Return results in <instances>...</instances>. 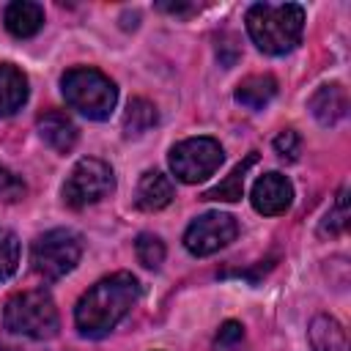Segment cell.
Instances as JSON below:
<instances>
[{"instance_id":"obj_15","label":"cell","mask_w":351,"mask_h":351,"mask_svg":"<svg viewBox=\"0 0 351 351\" xmlns=\"http://www.w3.org/2000/svg\"><path fill=\"white\" fill-rule=\"evenodd\" d=\"M274 93H277V80L269 74H252L236 85V101L250 110L266 107L274 99Z\"/></svg>"},{"instance_id":"obj_3","label":"cell","mask_w":351,"mask_h":351,"mask_svg":"<svg viewBox=\"0 0 351 351\" xmlns=\"http://www.w3.org/2000/svg\"><path fill=\"white\" fill-rule=\"evenodd\" d=\"M60 90L69 101L71 110L82 112L90 121H104L110 118L115 101H118V88L115 82L101 74L99 69L90 66H74L60 77Z\"/></svg>"},{"instance_id":"obj_8","label":"cell","mask_w":351,"mask_h":351,"mask_svg":"<svg viewBox=\"0 0 351 351\" xmlns=\"http://www.w3.org/2000/svg\"><path fill=\"white\" fill-rule=\"evenodd\" d=\"M236 236H239V222L230 214L208 211V214H200L197 219H192V225L184 233V247L192 255L203 258V255H211V252L228 247Z\"/></svg>"},{"instance_id":"obj_10","label":"cell","mask_w":351,"mask_h":351,"mask_svg":"<svg viewBox=\"0 0 351 351\" xmlns=\"http://www.w3.org/2000/svg\"><path fill=\"white\" fill-rule=\"evenodd\" d=\"M310 112L315 115V121L321 126H332L340 118H346V112H348V93H346V88L340 82L321 85L310 96Z\"/></svg>"},{"instance_id":"obj_20","label":"cell","mask_w":351,"mask_h":351,"mask_svg":"<svg viewBox=\"0 0 351 351\" xmlns=\"http://www.w3.org/2000/svg\"><path fill=\"white\" fill-rule=\"evenodd\" d=\"M19 266V239L14 230L0 228V280H8Z\"/></svg>"},{"instance_id":"obj_23","label":"cell","mask_w":351,"mask_h":351,"mask_svg":"<svg viewBox=\"0 0 351 351\" xmlns=\"http://www.w3.org/2000/svg\"><path fill=\"white\" fill-rule=\"evenodd\" d=\"M274 151H277L280 159L296 162L299 154H302V137H299L293 129H282V132L274 137Z\"/></svg>"},{"instance_id":"obj_18","label":"cell","mask_w":351,"mask_h":351,"mask_svg":"<svg viewBox=\"0 0 351 351\" xmlns=\"http://www.w3.org/2000/svg\"><path fill=\"white\" fill-rule=\"evenodd\" d=\"M156 121H159V112H156V107L148 101V99H132L129 101V107H126V112H123V134L126 137H140V134H145L151 126H156Z\"/></svg>"},{"instance_id":"obj_1","label":"cell","mask_w":351,"mask_h":351,"mask_svg":"<svg viewBox=\"0 0 351 351\" xmlns=\"http://www.w3.org/2000/svg\"><path fill=\"white\" fill-rule=\"evenodd\" d=\"M137 299H140L137 277L129 271H115L82 293V299L74 307V324L80 335L99 340L110 335L129 315Z\"/></svg>"},{"instance_id":"obj_16","label":"cell","mask_w":351,"mask_h":351,"mask_svg":"<svg viewBox=\"0 0 351 351\" xmlns=\"http://www.w3.org/2000/svg\"><path fill=\"white\" fill-rule=\"evenodd\" d=\"M258 162V154L252 151L244 162H239L217 186H211V189H206L200 197L203 200H225V203H236V200H241V192H244V176H247V170L252 167Z\"/></svg>"},{"instance_id":"obj_6","label":"cell","mask_w":351,"mask_h":351,"mask_svg":"<svg viewBox=\"0 0 351 351\" xmlns=\"http://www.w3.org/2000/svg\"><path fill=\"white\" fill-rule=\"evenodd\" d=\"M225 154H222V145L214 140V137H189V140H181L170 148V170L178 181L184 184H197L208 176L217 173V167L222 165Z\"/></svg>"},{"instance_id":"obj_22","label":"cell","mask_w":351,"mask_h":351,"mask_svg":"<svg viewBox=\"0 0 351 351\" xmlns=\"http://www.w3.org/2000/svg\"><path fill=\"white\" fill-rule=\"evenodd\" d=\"M25 192H27L25 181L16 173H11L8 167L0 165V203H16V200L25 197Z\"/></svg>"},{"instance_id":"obj_2","label":"cell","mask_w":351,"mask_h":351,"mask_svg":"<svg viewBox=\"0 0 351 351\" xmlns=\"http://www.w3.org/2000/svg\"><path fill=\"white\" fill-rule=\"evenodd\" d=\"M304 27V8L299 3H255L247 11V33L266 55L291 52Z\"/></svg>"},{"instance_id":"obj_17","label":"cell","mask_w":351,"mask_h":351,"mask_svg":"<svg viewBox=\"0 0 351 351\" xmlns=\"http://www.w3.org/2000/svg\"><path fill=\"white\" fill-rule=\"evenodd\" d=\"M313 351H346V332L332 315H315L310 324Z\"/></svg>"},{"instance_id":"obj_21","label":"cell","mask_w":351,"mask_h":351,"mask_svg":"<svg viewBox=\"0 0 351 351\" xmlns=\"http://www.w3.org/2000/svg\"><path fill=\"white\" fill-rule=\"evenodd\" d=\"M346 225H348V200H346V189H340L337 192V200H335V206H332V211L324 217V222H321V233L326 236H337L340 230H346Z\"/></svg>"},{"instance_id":"obj_7","label":"cell","mask_w":351,"mask_h":351,"mask_svg":"<svg viewBox=\"0 0 351 351\" xmlns=\"http://www.w3.org/2000/svg\"><path fill=\"white\" fill-rule=\"evenodd\" d=\"M112 189H115L112 167L96 156H85L71 167L69 178L63 184V200L71 208H85V206L107 197Z\"/></svg>"},{"instance_id":"obj_13","label":"cell","mask_w":351,"mask_h":351,"mask_svg":"<svg viewBox=\"0 0 351 351\" xmlns=\"http://www.w3.org/2000/svg\"><path fill=\"white\" fill-rule=\"evenodd\" d=\"M3 22H5V30L16 38H30L41 30L44 25V8L38 3H30V0H14L5 5L3 11Z\"/></svg>"},{"instance_id":"obj_25","label":"cell","mask_w":351,"mask_h":351,"mask_svg":"<svg viewBox=\"0 0 351 351\" xmlns=\"http://www.w3.org/2000/svg\"><path fill=\"white\" fill-rule=\"evenodd\" d=\"M159 8L167 11V14H189V11H195V5H189V3H159Z\"/></svg>"},{"instance_id":"obj_19","label":"cell","mask_w":351,"mask_h":351,"mask_svg":"<svg viewBox=\"0 0 351 351\" xmlns=\"http://www.w3.org/2000/svg\"><path fill=\"white\" fill-rule=\"evenodd\" d=\"M134 255L145 269H159L165 261V244L154 233H140L134 239Z\"/></svg>"},{"instance_id":"obj_5","label":"cell","mask_w":351,"mask_h":351,"mask_svg":"<svg viewBox=\"0 0 351 351\" xmlns=\"http://www.w3.org/2000/svg\"><path fill=\"white\" fill-rule=\"evenodd\" d=\"M82 258V239L69 228H55L41 233L30 247L33 271L44 280L66 277Z\"/></svg>"},{"instance_id":"obj_9","label":"cell","mask_w":351,"mask_h":351,"mask_svg":"<svg viewBox=\"0 0 351 351\" xmlns=\"http://www.w3.org/2000/svg\"><path fill=\"white\" fill-rule=\"evenodd\" d=\"M252 208L263 217H277L282 211H288L291 200H293V186L282 173H263L255 184H252Z\"/></svg>"},{"instance_id":"obj_4","label":"cell","mask_w":351,"mask_h":351,"mask_svg":"<svg viewBox=\"0 0 351 351\" xmlns=\"http://www.w3.org/2000/svg\"><path fill=\"white\" fill-rule=\"evenodd\" d=\"M3 324L8 332L30 337V340H49L58 335L60 318L52 296L44 288L19 291L5 302Z\"/></svg>"},{"instance_id":"obj_12","label":"cell","mask_w":351,"mask_h":351,"mask_svg":"<svg viewBox=\"0 0 351 351\" xmlns=\"http://www.w3.org/2000/svg\"><path fill=\"white\" fill-rule=\"evenodd\" d=\"M173 195H176V186H173V181H170L165 173H159V170H145V173L140 176V181H137L134 203H137V208H143V211H159V208H165V206L173 200Z\"/></svg>"},{"instance_id":"obj_11","label":"cell","mask_w":351,"mask_h":351,"mask_svg":"<svg viewBox=\"0 0 351 351\" xmlns=\"http://www.w3.org/2000/svg\"><path fill=\"white\" fill-rule=\"evenodd\" d=\"M38 134H41V140L49 145V148H55L58 154H69L74 145H77V126H74V121L66 115V112H60V110H49V112H44V115H38Z\"/></svg>"},{"instance_id":"obj_14","label":"cell","mask_w":351,"mask_h":351,"mask_svg":"<svg viewBox=\"0 0 351 351\" xmlns=\"http://www.w3.org/2000/svg\"><path fill=\"white\" fill-rule=\"evenodd\" d=\"M27 101V77L14 63H0V118L14 115Z\"/></svg>"},{"instance_id":"obj_24","label":"cell","mask_w":351,"mask_h":351,"mask_svg":"<svg viewBox=\"0 0 351 351\" xmlns=\"http://www.w3.org/2000/svg\"><path fill=\"white\" fill-rule=\"evenodd\" d=\"M241 337H244L241 324L228 321V324H222V329H219V335H217V348H230V346L241 343Z\"/></svg>"}]
</instances>
